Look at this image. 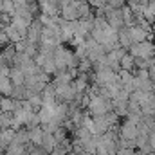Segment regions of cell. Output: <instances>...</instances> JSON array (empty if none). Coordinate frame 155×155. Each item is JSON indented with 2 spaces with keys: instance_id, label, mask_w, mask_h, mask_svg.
I'll list each match as a JSON object with an SVG mask.
<instances>
[{
  "instance_id": "cell-4",
  "label": "cell",
  "mask_w": 155,
  "mask_h": 155,
  "mask_svg": "<svg viewBox=\"0 0 155 155\" xmlns=\"http://www.w3.org/2000/svg\"><path fill=\"white\" fill-rule=\"evenodd\" d=\"M60 16L65 20V22H74V20H79V9H78V4L72 2L65 7H61L60 11Z\"/></svg>"
},
{
  "instance_id": "cell-16",
  "label": "cell",
  "mask_w": 155,
  "mask_h": 155,
  "mask_svg": "<svg viewBox=\"0 0 155 155\" xmlns=\"http://www.w3.org/2000/svg\"><path fill=\"white\" fill-rule=\"evenodd\" d=\"M13 4L16 5V9H22V7H27V5H29L27 0H13Z\"/></svg>"
},
{
  "instance_id": "cell-15",
  "label": "cell",
  "mask_w": 155,
  "mask_h": 155,
  "mask_svg": "<svg viewBox=\"0 0 155 155\" xmlns=\"http://www.w3.org/2000/svg\"><path fill=\"white\" fill-rule=\"evenodd\" d=\"M7 45H11V40L5 35V31H0V49H5Z\"/></svg>"
},
{
  "instance_id": "cell-13",
  "label": "cell",
  "mask_w": 155,
  "mask_h": 155,
  "mask_svg": "<svg viewBox=\"0 0 155 155\" xmlns=\"http://www.w3.org/2000/svg\"><path fill=\"white\" fill-rule=\"evenodd\" d=\"M92 69H94V63H92L88 58H85V60H79V65H78V71H79V74H88V72H92Z\"/></svg>"
},
{
  "instance_id": "cell-12",
  "label": "cell",
  "mask_w": 155,
  "mask_h": 155,
  "mask_svg": "<svg viewBox=\"0 0 155 155\" xmlns=\"http://www.w3.org/2000/svg\"><path fill=\"white\" fill-rule=\"evenodd\" d=\"M119 45H121L123 49H130V47L134 45V41H132V38H130V35H128V29H126V27L119 31Z\"/></svg>"
},
{
  "instance_id": "cell-18",
  "label": "cell",
  "mask_w": 155,
  "mask_h": 155,
  "mask_svg": "<svg viewBox=\"0 0 155 155\" xmlns=\"http://www.w3.org/2000/svg\"><path fill=\"white\" fill-rule=\"evenodd\" d=\"M0 15H4V0H0Z\"/></svg>"
},
{
  "instance_id": "cell-11",
  "label": "cell",
  "mask_w": 155,
  "mask_h": 155,
  "mask_svg": "<svg viewBox=\"0 0 155 155\" xmlns=\"http://www.w3.org/2000/svg\"><path fill=\"white\" fill-rule=\"evenodd\" d=\"M121 71H126V72H132L134 74V71H135V58L130 52H126L124 58L121 60Z\"/></svg>"
},
{
  "instance_id": "cell-10",
  "label": "cell",
  "mask_w": 155,
  "mask_h": 155,
  "mask_svg": "<svg viewBox=\"0 0 155 155\" xmlns=\"http://www.w3.org/2000/svg\"><path fill=\"white\" fill-rule=\"evenodd\" d=\"M43 134H45V132H43L41 126H36V128L29 130V141H31V144H35V146H41Z\"/></svg>"
},
{
  "instance_id": "cell-3",
  "label": "cell",
  "mask_w": 155,
  "mask_h": 155,
  "mask_svg": "<svg viewBox=\"0 0 155 155\" xmlns=\"http://www.w3.org/2000/svg\"><path fill=\"white\" fill-rule=\"evenodd\" d=\"M126 29H128V35H130L134 43H143V41H148V38H152V35L146 29H143L141 25H132Z\"/></svg>"
},
{
  "instance_id": "cell-14",
  "label": "cell",
  "mask_w": 155,
  "mask_h": 155,
  "mask_svg": "<svg viewBox=\"0 0 155 155\" xmlns=\"http://www.w3.org/2000/svg\"><path fill=\"white\" fill-rule=\"evenodd\" d=\"M4 13L11 18L16 15V5L13 4V0H4Z\"/></svg>"
},
{
  "instance_id": "cell-7",
  "label": "cell",
  "mask_w": 155,
  "mask_h": 155,
  "mask_svg": "<svg viewBox=\"0 0 155 155\" xmlns=\"http://www.w3.org/2000/svg\"><path fill=\"white\" fill-rule=\"evenodd\" d=\"M15 135H16V130H13V128H4V130H0V146H2L4 150H7L9 144L15 141Z\"/></svg>"
},
{
  "instance_id": "cell-9",
  "label": "cell",
  "mask_w": 155,
  "mask_h": 155,
  "mask_svg": "<svg viewBox=\"0 0 155 155\" xmlns=\"http://www.w3.org/2000/svg\"><path fill=\"white\" fill-rule=\"evenodd\" d=\"M13 92H15V85L11 83V79L9 78H0V96L13 97Z\"/></svg>"
},
{
  "instance_id": "cell-8",
  "label": "cell",
  "mask_w": 155,
  "mask_h": 155,
  "mask_svg": "<svg viewBox=\"0 0 155 155\" xmlns=\"http://www.w3.org/2000/svg\"><path fill=\"white\" fill-rule=\"evenodd\" d=\"M56 146H58V143H56L54 135H52V134H49V132H45V134H43V139H41V146H40V148L51 155L52 152H54V148H56Z\"/></svg>"
},
{
  "instance_id": "cell-6",
  "label": "cell",
  "mask_w": 155,
  "mask_h": 155,
  "mask_svg": "<svg viewBox=\"0 0 155 155\" xmlns=\"http://www.w3.org/2000/svg\"><path fill=\"white\" fill-rule=\"evenodd\" d=\"M9 79H11V83L15 85V87H24L25 85V79L27 76L24 74V71L20 69V67H11V72H9Z\"/></svg>"
},
{
  "instance_id": "cell-5",
  "label": "cell",
  "mask_w": 155,
  "mask_h": 155,
  "mask_svg": "<svg viewBox=\"0 0 155 155\" xmlns=\"http://www.w3.org/2000/svg\"><path fill=\"white\" fill-rule=\"evenodd\" d=\"M20 105H22V101H16V99H13V97L0 96V112H2V114H13Z\"/></svg>"
},
{
  "instance_id": "cell-17",
  "label": "cell",
  "mask_w": 155,
  "mask_h": 155,
  "mask_svg": "<svg viewBox=\"0 0 155 155\" xmlns=\"http://www.w3.org/2000/svg\"><path fill=\"white\" fill-rule=\"evenodd\" d=\"M56 2H58L60 9H61V7H65V5H69V4H72V0H56Z\"/></svg>"
},
{
  "instance_id": "cell-1",
  "label": "cell",
  "mask_w": 155,
  "mask_h": 155,
  "mask_svg": "<svg viewBox=\"0 0 155 155\" xmlns=\"http://www.w3.org/2000/svg\"><path fill=\"white\" fill-rule=\"evenodd\" d=\"M110 112H114L112 99H107V97H103L101 94L90 99V105H88V114H90L92 117L107 116V114H110Z\"/></svg>"
},
{
  "instance_id": "cell-2",
  "label": "cell",
  "mask_w": 155,
  "mask_h": 155,
  "mask_svg": "<svg viewBox=\"0 0 155 155\" xmlns=\"http://www.w3.org/2000/svg\"><path fill=\"white\" fill-rule=\"evenodd\" d=\"M128 52L135 58V60H152L155 56V45L148 40V41H143V43H134Z\"/></svg>"
}]
</instances>
